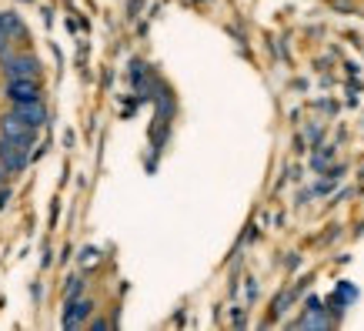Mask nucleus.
Segmentation results:
<instances>
[{
  "label": "nucleus",
  "instance_id": "1",
  "mask_svg": "<svg viewBox=\"0 0 364 331\" xmlns=\"http://www.w3.org/2000/svg\"><path fill=\"white\" fill-rule=\"evenodd\" d=\"M0 137H7V141H17L23 147V151H31L33 144H37V127H31V124H23L14 110H7V114H0Z\"/></svg>",
  "mask_w": 364,
  "mask_h": 331
},
{
  "label": "nucleus",
  "instance_id": "2",
  "mask_svg": "<svg viewBox=\"0 0 364 331\" xmlns=\"http://www.w3.org/2000/svg\"><path fill=\"white\" fill-rule=\"evenodd\" d=\"M4 70V78L7 80H17V78H41V61L27 51H17V54L7 61V64H0Z\"/></svg>",
  "mask_w": 364,
  "mask_h": 331
},
{
  "label": "nucleus",
  "instance_id": "7",
  "mask_svg": "<svg viewBox=\"0 0 364 331\" xmlns=\"http://www.w3.org/2000/svg\"><path fill=\"white\" fill-rule=\"evenodd\" d=\"M84 288H87V281L80 275H74V278H67V285H64V298L70 301V298H80L84 295Z\"/></svg>",
  "mask_w": 364,
  "mask_h": 331
},
{
  "label": "nucleus",
  "instance_id": "9",
  "mask_svg": "<svg viewBox=\"0 0 364 331\" xmlns=\"http://www.w3.org/2000/svg\"><path fill=\"white\" fill-rule=\"evenodd\" d=\"M87 328L104 331V328H111V321H107V318H90V321H87Z\"/></svg>",
  "mask_w": 364,
  "mask_h": 331
},
{
  "label": "nucleus",
  "instance_id": "8",
  "mask_svg": "<svg viewBox=\"0 0 364 331\" xmlns=\"http://www.w3.org/2000/svg\"><path fill=\"white\" fill-rule=\"evenodd\" d=\"M294 298H298V288H287L281 298H274V315H284V311L294 305Z\"/></svg>",
  "mask_w": 364,
  "mask_h": 331
},
{
  "label": "nucleus",
  "instance_id": "5",
  "mask_svg": "<svg viewBox=\"0 0 364 331\" xmlns=\"http://www.w3.org/2000/svg\"><path fill=\"white\" fill-rule=\"evenodd\" d=\"M0 161L11 167V174H21L23 167L31 164V151H23L17 141H7V137H0Z\"/></svg>",
  "mask_w": 364,
  "mask_h": 331
},
{
  "label": "nucleus",
  "instance_id": "3",
  "mask_svg": "<svg viewBox=\"0 0 364 331\" xmlns=\"http://www.w3.org/2000/svg\"><path fill=\"white\" fill-rule=\"evenodd\" d=\"M4 98L11 100V104H23V100H44V90H41V80H37V78H17V80H7Z\"/></svg>",
  "mask_w": 364,
  "mask_h": 331
},
{
  "label": "nucleus",
  "instance_id": "12",
  "mask_svg": "<svg viewBox=\"0 0 364 331\" xmlns=\"http://www.w3.org/2000/svg\"><path fill=\"white\" fill-rule=\"evenodd\" d=\"M7 177H11V167L0 161V184H7Z\"/></svg>",
  "mask_w": 364,
  "mask_h": 331
},
{
  "label": "nucleus",
  "instance_id": "6",
  "mask_svg": "<svg viewBox=\"0 0 364 331\" xmlns=\"http://www.w3.org/2000/svg\"><path fill=\"white\" fill-rule=\"evenodd\" d=\"M11 110L21 117L23 124L37 127V131L47 124V104H44V100H23V104H11Z\"/></svg>",
  "mask_w": 364,
  "mask_h": 331
},
{
  "label": "nucleus",
  "instance_id": "13",
  "mask_svg": "<svg viewBox=\"0 0 364 331\" xmlns=\"http://www.w3.org/2000/svg\"><path fill=\"white\" fill-rule=\"evenodd\" d=\"M331 4H334V0H331Z\"/></svg>",
  "mask_w": 364,
  "mask_h": 331
},
{
  "label": "nucleus",
  "instance_id": "10",
  "mask_svg": "<svg viewBox=\"0 0 364 331\" xmlns=\"http://www.w3.org/2000/svg\"><path fill=\"white\" fill-rule=\"evenodd\" d=\"M7 204H11V188H7V184H0V211L7 208Z\"/></svg>",
  "mask_w": 364,
  "mask_h": 331
},
{
  "label": "nucleus",
  "instance_id": "11",
  "mask_svg": "<svg viewBox=\"0 0 364 331\" xmlns=\"http://www.w3.org/2000/svg\"><path fill=\"white\" fill-rule=\"evenodd\" d=\"M94 261H97V251H94V248H87V251L80 254V265H94Z\"/></svg>",
  "mask_w": 364,
  "mask_h": 331
},
{
  "label": "nucleus",
  "instance_id": "4",
  "mask_svg": "<svg viewBox=\"0 0 364 331\" xmlns=\"http://www.w3.org/2000/svg\"><path fill=\"white\" fill-rule=\"evenodd\" d=\"M90 315H94V301L84 298V295H80V298H70L64 308V328H70V331L84 328L90 321Z\"/></svg>",
  "mask_w": 364,
  "mask_h": 331
}]
</instances>
